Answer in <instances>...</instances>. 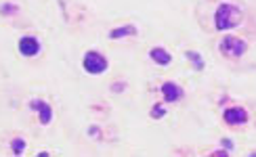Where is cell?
I'll return each instance as SVG.
<instances>
[{
	"label": "cell",
	"mask_w": 256,
	"mask_h": 157,
	"mask_svg": "<svg viewBox=\"0 0 256 157\" xmlns=\"http://www.w3.org/2000/svg\"><path fill=\"white\" fill-rule=\"evenodd\" d=\"M84 69L88 73H103L108 69V61L99 52H86V57H84Z\"/></svg>",
	"instance_id": "3"
},
{
	"label": "cell",
	"mask_w": 256,
	"mask_h": 157,
	"mask_svg": "<svg viewBox=\"0 0 256 157\" xmlns=\"http://www.w3.org/2000/svg\"><path fill=\"white\" fill-rule=\"evenodd\" d=\"M19 50H21V55L24 57H34V55H38V50H40V42L36 38H32V36H26V38H21V42H19Z\"/></svg>",
	"instance_id": "5"
},
{
	"label": "cell",
	"mask_w": 256,
	"mask_h": 157,
	"mask_svg": "<svg viewBox=\"0 0 256 157\" xmlns=\"http://www.w3.org/2000/svg\"><path fill=\"white\" fill-rule=\"evenodd\" d=\"M218 50L222 52L225 57H229V59H238V57H242L244 52L248 50V44L244 42L242 38H236V36H227L225 40L220 42V46H218Z\"/></svg>",
	"instance_id": "2"
},
{
	"label": "cell",
	"mask_w": 256,
	"mask_h": 157,
	"mask_svg": "<svg viewBox=\"0 0 256 157\" xmlns=\"http://www.w3.org/2000/svg\"><path fill=\"white\" fill-rule=\"evenodd\" d=\"M187 59H189L191 63H194V67H196V69H204V59H202V57L198 55V52L189 50V52H187Z\"/></svg>",
	"instance_id": "10"
},
{
	"label": "cell",
	"mask_w": 256,
	"mask_h": 157,
	"mask_svg": "<svg viewBox=\"0 0 256 157\" xmlns=\"http://www.w3.org/2000/svg\"><path fill=\"white\" fill-rule=\"evenodd\" d=\"M10 147H13V153H15V155H21V153H24V149H26V143L21 141V139H15Z\"/></svg>",
	"instance_id": "11"
},
{
	"label": "cell",
	"mask_w": 256,
	"mask_h": 157,
	"mask_svg": "<svg viewBox=\"0 0 256 157\" xmlns=\"http://www.w3.org/2000/svg\"><path fill=\"white\" fill-rule=\"evenodd\" d=\"M222 118H225V124L229 126H242L248 122V111L242 107H233V109H227Z\"/></svg>",
	"instance_id": "4"
},
{
	"label": "cell",
	"mask_w": 256,
	"mask_h": 157,
	"mask_svg": "<svg viewBox=\"0 0 256 157\" xmlns=\"http://www.w3.org/2000/svg\"><path fill=\"white\" fill-rule=\"evenodd\" d=\"M134 27L132 25H126V27H118V29H112L110 31V38H124V36H128V34H134Z\"/></svg>",
	"instance_id": "9"
},
{
	"label": "cell",
	"mask_w": 256,
	"mask_h": 157,
	"mask_svg": "<svg viewBox=\"0 0 256 157\" xmlns=\"http://www.w3.org/2000/svg\"><path fill=\"white\" fill-rule=\"evenodd\" d=\"M152 59L158 63V65H168L170 61H172V57H170V52H166L164 48H160V46H156V48H152Z\"/></svg>",
	"instance_id": "8"
},
{
	"label": "cell",
	"mask_w": 256,
	"mask_h": 157,
	"mask_svg": "<svg viewBox=\"0 0 256 157\" xmlns=\"http://www.w3.org/2000/svg\"><path fill=\"white\" fill-rule=\"evenodd\" d=\"M222 145H225V147H227V149H231V147H233V143H231V141H227V139H225V141H222Z\"/></svg>",
	"instance_id": "13"
},
{
	"label": "cell",
	"mask_w": 256,
	"mask_h": 157,
	"mask_svg": "<svg viewBox=\"0 0 256 157\" xmlns=\"http://www.w3.org/2000/svg\"><path fill=\"white\" fill-rule=\"evenodd\" d=\"M162 115H164V109L160 107V105H158V107H154V118H162Z\"/></svg>",
	"instance_id": "12"
},
{
	"label": "cell",
	"mask_w": 256,
	"mask_h": 157,
	"mask_svg": "<svg viewBox=\"0 0 256 157\" xmlns=\"http://www.w3.org/2000/svg\"><path fill=\"white\" fill-rule=\"evenodd\" d=\"M162 92H164V99L168 103H174V101H178L180 97H183V90H180L174 82H166L162 86Z\"/></svg>",
	"instance_id": "6"
},
{
	"label": "cell",
	"mask_w": 256,
	"mask_h": 157,
	"mask_svg": "<svg viewBox=\"0 0 256 157\" xmlns=\"http://www.w3.org/2000/svg\"><path fill=\"white\" fill-rule=\"evenodd\" d=\"M242 23V10L236 4H229V2H222L216 8V15H214V25L218 31H225V29H233Z\"/></svg>",
	"instance_id": "1"
},
{
	"label": "cell",
	"mask_w": 256,
	"mask_h": 157,
	"mask_svg": "<svg viewBox=\"0 0 256 157\" xmlns=\"http://www.w3.org/2000/svg\"><path fill=\"white\" fill-rule=\"evenodd\" d=\"M30 107L40 111V124H44V126H46V124L50 122V115H52V113H50V107H48L44 101H32V103H30Z\"/></svg>",
	"instance_id": "7"
}]
</instances>
